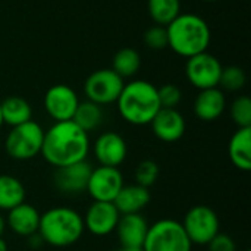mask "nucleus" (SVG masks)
Listing matches in <instances>:
<instances>
[{"instance_id": "f257e3e1", "label": "nucleus", "mask_w": 251, "mask_h": 251, "mask_svg": "<svg viewBox=\"0 0 251 251\" xmlns=\"http://www.w3.org/2000/svg\"><path fill=\"white\" fill-rule=\"evenodd\" d=\"M90 137L74 121L54 122L44 131L41 156L54 169L87 160Z\"/></svg>"}, {"instance_id": "f03ea898", "label": "nucleus", "mask_w": 251, "mask_h": 251, "mask_svg": "<svg viewBox=\"0 0 251 251\" xmlns=\"http://www.w3.org/2000/svg\"><path fill=\"white\" fill-rule=\"evenodd\" d=\"M116 106L122 119L135 126L150 125L162 109L157 87L144 79H135L125 84L116 100Z\"/></svg>"}, {"instance_id": "7ed1b4c3", "label": "nucleus", "mask_w": 251, "mask_h": 251, "mask_svg": "<svg viewBox=\"0 0 251 251\" xmlns=\"http://www.w3.org/2000/svg\"><path fill=\"white\" fill-rule=\"evenodd\" d=\"M166 31L168 47L187 59L207 51L212 38L209 24L194 13H179L166 26Z\"/></svg>"}, {"instance_id": "20e7f679", "label": "nucleus", "mask_w": 251, "mask_h": 251, "mask_svg": "<svg viewBox=\"0 0 251 251\" xmlns=\"http://www.w3.org/2000/svg\"><path fill=\"white\" fill-rule=\"evenodd\" d=\"M84 231L82 216L71 207H51L40 216L38 235L47 246L56 249L74 246L81 240Z\"/></svg>"}, {"instance_id": "39448f33", "label": "nucleus", "mask_w": 251, "mask_h": 251, "mask_svg": "<svg viewBox=\"0 0 251 251\" xmlns=\"http://www.w3.org/2000/svg\"><path fill=\"white\" fill-rule=\"evenodd\" d=\"M44 129L40 124L28 121L25 124L12 126L4 140V150L7 156L18 162H26L41 153Z\"/></svg>"}, {"instance_id": "423d86ee", "label": "nucleus", "mask_w": 251, "mask_h": 251, "mask_svg": "<svg viewBox=\"0 0 251 251\" xmlns=\"http://www.w3.org/2000/svg\"><path fill=\"white\" fill-rule=\"evenodd\" d=\"M143 250L191 251L193 244L181 222L175 219H160L149 225Z\"/></svg>"}, {"instance_id": "0eeeda50", "label": "nucleus", "mask_w": 251, "mask_h": 251, "mask_svg": "<svg viewBox=\"0 0 251 251\" xmlns=\"http://www.w3.org/2000/svg\"><path fill=\"white\" fill-rule=\"evenodd\" d=\"M181 224L193 246H207L221 232V221L218 213L204 204L191 207Z\"/></svg>"}, {"instance_id": "6e6552de", "label": "nucleus", "mask_w": 251, "mask_h": 251, "mask_svg": "<svg viewBox=\"0 0 251 251\" xmlns=\"http://www.w3.org/2000/svg\"><path fill=\"white\" fill-rule=\"evenodd\" d=\"M125 82L113 69H99L93 72L84 82V93L87 100L99 104L106 106L116 103Z\"/></svg>"}, {"instance_id": "1a4fd4ad", "label": "nucleus", "mask_w": 251, "mask_h": 251, "mask_svg": "<svg viewBox=\"0 0 251 251\" xmlns=\"http://www.w3.org/2000/svg\"><path fill=\"white\" fill-rule=\"evenodd\" d=\"M222 63L213 54L203 51L187 59L185 75L188 82L200 90L219 87V79L222 74Z\"/></svg>"}, {"instance_id": "9d476101", "label": "nucleus", "mask_w": 251, "mask_h": 251, "mask_svg": "<svg viewBox=\"0 0 251 251\" xmlns=\"http://www.w3.org/2000/svg\"><path fill=\"white\" fill-rule=\"evenodd\" d=\"M124 185V175L118 168L97 166L91 171L87 193L93 199V201L113 203L115 197Z\"/></svg>"}, {"instance_id": "9b49d317", "label": "nucleus", "mask_w": 251, "mask_h": 251, "mask_svg": "<svg viewBox=\"0 0 251 251\" xmlns=\"http://www.w3.org/2000/svg\"><path fill=\"white\" fill-rule=\"evenodd\" d=\"M78 104L79 99L76 93L65 84H56L50 87L44 94L46 113L54 122L72 121Z\"/></svg>"}, {"instance_id": "f8f14e48", "label": "nucleus", "mask_w": 251, "mask_h": 251, "mask_svg": "<svg viewBox=\"0 0 251 251\" xmlns=\"http://www.w3.org/2000/svg\"><path fill=\"white\" fill-rule=\"evenodd\" d=\"M91 171L93 166L87 160L57 168L53 175V184L65 196H79L87 191Z\"/></svg>"}, {"instance_id": "ddd939ff", "label": "nucleus", "mask_w": 251, "mask_h": 251, "mask_svg": "<svg viewBox=\"0 0 251 251\" xmlns=\"http://www.w3.org/2000/svg\"><path fill=\"white\" fill-rule=\"evenodd\" d=\"M121 213L110 201H93L82 216L84 228L96 235L106 237L115 232Z\"/></svg>"}, {"instance_id": "4468645a", "label": "nucleus", "mask_w": 251, "mask_h": 251, "mask_svg": "<svg viewBox=\"0 0 251 251\" xmlns=\"http://www.w3.org/2000/svg\"><path fill=\"white\" fill-rule=\"evenodd\" d=\"M93 154L99 162V166L119 168L126 160L128 146L121 134L106 131L93 143Z\"/></svg>"}, {"instance_id": "2eb2a0df", "label": "nucleus", "mask_w": 251, "mask_h": 251, "mask_svg": "<svg viewBox=\"0 0 251 251\" xmlns=\"http://www.w3.org/2000/svg\"><path fill=\"white\" fill-rule=\"evenodd\" d=\"M150 126L154 137L163 143H175L181 140L187 129L184 115L176 109H165V107H162L157 112V115L150 122Z\"/></svg>"}, {"instance_id": "dca6fc26", "label": "nucleus", "mask_w": 251, "mask_h": 251, "mask_svg": "<svg viewBox=\"0 0 251 251\" xmlns=\"http://www.w3.org/2000/svg\"><path fill=\"white\" fill-rule=\"evenodd\" d=\"M149 231V222L141 213L121 215L116 225V235L121 247H137L143 249L146 235Z\"/></svg>"}, {"instance_id": "f3484780", "label": "nucleus", "mask_w": 251, "mask_h": 251, "mask_svg": "<svg viewBox=\"0 0 251 251\" xmlns=\"http://www.w3.org/2000/svg\"><path fill=\"white\" fill-rule=\"evenodd\" d=\"M225 109L226 97L225 93L218 87L200 90L193 104L194 115L203 122H212L219 119L224 115Z\"/></svg>"}, {"instance_id": "a211bd4d", "label": "nucleus", "mask_w": 251, "mask_h": 251, "mask_svg": "<svg viewBox=\"0 0 251 251\" xmlns=\"http://www.w3.org/2000/svg\"><path fill=\"white\" fill-rule=\"evenodd\" d=\"M40 216L41 213L32 204L22 203L7 212V216L4 218L6 228H9L13 234L26 238L38 232Z\"/></svg>"}, {"instance_id": "6ab92c4d", "label": "nucleus", "mask_w": 251, "mask_h": 251, "mask_svg": "<svg viewBox=\"0 0 251 251\" xmlns=\"http://www.w3.org/2000/svg\"><path fill=\"white\" fill-rule=\"evenodd\" d=\"M151 200L150 191L146 187L138 184L124 185L118 196L113 200L115 207L121 215H131V213H141L143 209L149 206Z\"/></svg>"}, {"instance_id": "aec40b11", "label": "nucleus", "mask_w": 251, "mask_h": 251, "mask_svg": "<svg viewBox=\"0 0 251 251\" xmlns=\"http://www.w3.org/2000/svg\"><path fill=\"white\" fill-rule=\"evenodd\" d=\"M228 154L232 165L243 171L249 172L251 169V126L238 128L229 140Z\"/></svg>"}, {"instance_id": "412c9836", "label": "nucleus", "mask_w": 251, "mask_h": 251, "mask_svg": "<svg viewBox=\"0 0 251 251\" xmlns=\"http://www.w3.org/2000/svg\"><path fill=\"white\" fill-rule=\"evenodd\" d=\"M0 110L3 122L9 126H16L28 121H32L31 104L24 97L19 96H10L0 101Z\"/></svg>"}, {"instance_id": "4be33fe9", "label": "nucleus", "mask_w": 251, "mask_h": 251, "mask_svg": "<svg viewBox=\"0 0 251 251\" xmlns=\"http://www.w3.org/2000/svg\"><path fill=\"white\" fill-rule=\"evenodd\" d=\"M26 191L19 178L13 175H0V210L9 212L25 203Z\"/></svg>"}, {"instance_id": "5701e85b", "label": "nucleus", "mask_w": 251, "mask_h": 251, "mask_svg": "<svg viewBox=\"0 0 251 251\" xmlns=\"http://www.w3.org/2000/svg\"><path fill=\"white\" fill-rule=\"evenodd\" d=\"M72 121L87 134L91 131H96L101 122H103V110L101 106L85 100V101H79L75 115L72 118Z\"/></svg>"}, {"instance_id": "b1692460", "label": "nucleus", "mask_w": 251, "mask_h": 251, "mask_svg": "<svg viewBox=\"0 0 251 251\" xmlns=\"http://www.w3.org/2000/svg\"><path fill=\"white\" fill-rule=\"evenodd\" d=\"M141 66V57L137 50L131 47H124L116 51L113 57V66L112 69L121 76V78H131L134 76Z\"/></svg>"}, {"instance_id": "393cba45", "label": "nucleus", "mask_w": 251, "mask_h": 251, "mask_svg": "<svg viewBox=\"0 0 251 251\" xmlns=\"http://www.w3.org/2000/svg\"><path fill=\"white\" fill-rule=\"evenodd\" d=\"M149 13L156 25L168 26L181 13V0H149Z\"/></svg>"}, {"instance_id": "a878e982", "label": "nucleus", "mask_w": 251, "mask_h": 251, "mask_svg": "<svg viewBox=\"0 0 251 251\" xmlns=\"http://www.w3.org/2000/svg\"><path fill=\"white\" fill-rule=\"evenodd\" d=\"M246 82H247V75H246L243 68H240L237 65H231V66L222 68L219 85L225 91H231V93L240 91V90L244 88Z\"/></svg>"}, {"instance_id": "bb28decb", "label": "nucleus", "mask_w": 251, "mask_h": 251, "mask_svg": "<svg viewBox=\"0 0 251 251\" xmlns=\"http://www.w3.org/2000/svg\"><path fill=\"white\" fill-rule=\"evenodd\" d=\"M229 115L238 128L251 126V99L249 96L237 97L229 107Z\"/></svg>"}, {"instance_id": "cd10ccee", "label": "nucleus", "mask_w": 251, "mask_h": 251, "mask_svg": "<svg viewBox=\"0 0 251 251\" xmlns=\"http://www.w3.org/2000/svg\"><path fill=\"white\" fill-rule=\"evenodd\" d=\"M159 172H160L159 165L151 159H146V160L140 162L135 169V181H137L135 184L150 188L157 181Z\"/></svg>"}, {"instance_id": "c85d7f7f", "label": "nucleus", "mask_w": 251, "mask_h": 251, "mask_svg": "<svg viewBox=\"0 0 251 251\" xmlns=\"http://www.w3.org/2000/svg\"><path fill=\"white\" fill-rule=\"evenodd\" d=\"M144 43L151 50H163L168 47V31L166 26L153 25L144 32Z\"/></svg>"}, {"instance_id": "c756f323", "label": "nucleus", "mask_w": 251, "mask_h": 251, "mask_svg": "<svg viewBox=\"0 0 251 251\" xmlns=\"http://www.w3.org/2000/svg\"><path fill=\"white\" fill-rule=\"evenodd\" d=\"M160 106L165 109H176V106L182 100V91L175 84H165L157 88Z\"/></svg>"}, {"instance_id": "7c9ffc66", "label": "nucleus", "mask_w": 251, "mask_h": 251, "mask_svg": "<svg viewBox=\"0 0 251 251\" xmlns=\"http://www.w3.org/2000/svg\"><path fill=\"white\" fill-rule=\"evenodd\" d=\"M209 251H237V244L234 238L228 234H218L209 244Z\"/></svg>"}, {"instance_id": "2f4dec72", "label": "nucleus", "mask_w": 251, "mask_h": 251, "mask_svg": "<svg viewBox=\"0 0 251 251\" xmlns=\"http://www.w3.org/2000/svg\"><path fill=\"white\" fill-rule=\"evenodd\" d=\"M26 243H28V246H29V249H32V250H37V249H40L41 246H44V241L41 240V237L38 235V232L37 234H32V235H29V237H26Z\"/></svg>"}, {"instance_id": "473e14b6", "label": "nucleus", "mask_w": 251, "mask_h": 251, "mask_svg": "<svg viewBox=\"0 0 251 251\" xmlns=\"http://www.w3.org/2000/svg\"><path fill=\"white\" fill-rule=\"evenodd\" d=\"M4 229H6V221H4V218L1 216V213H0V237L4 234Z\"/></svg>"}, {"instance_id": "72a5a7b5", "label": "nucleus", "mask_w": 251, "mask_h": 251, "mask_svg": "<svg viewBox=\"0 0 251 251\" xmlns=\"http://www.w3.org/2000/svg\"><path fill=\"white\" fill-rule=\"evenodd\" d=\"M116 251H144L141 247L140 249H137V247H121L119 250Z\"/></svg>"}, {"instance_id": "f704fd0d", "label": "nucleus", "mask_w": 251, "mask_h": 251, "mask_svg": "<svg viewBox=\"0 0 251 251\" xmlns=\"http://www.w3.org/2000/svg\"><path fill=\"white\" fill-rule=\"evenodd\" d=\"M0 251H9L7 249V244H6V241L0 237Z\"/></svg>"}, {"instance_id": "c9c22d12", "label": "nucleus", "mask_w": 251, "mask_h": 251, "mask_svg": "<svg viewBox=\"0 0 251 251\" xmlns=\"http://www.w3.org/2000/svg\"><path fill=\"white\" fill-rule=\"evenodd\" d=\"M3 125H4V122H3V116H1V110H0V129H1Z\"/></svg>"}, {"instance_id": "e433bc0d", "label": "nucleus", "mask_w": 251, "mask_h": 251, "mask_svg": "<svg viewBox=\"0 0 251 251\" xmlns=\"http://www.w3.org/2000/svg\"><path fill=\"white\" fill-rule=\"evenodd\" d=\"M203 1H218V0H203Z\"/></svg>"}, {"instance_id": "4c0bfd02", "label": "nucleus", "mask_w": 251, "mask_h": 251, "mask_svg": "<svg viewBox=\"0 0 251 251\" xmlns=\"http://www.w3.org/2000/svg\"><path fill=\"white\" fill-rule=\"evenodd\" d=\"M244 251H250V250H244Z\"/></svg>"}]
</instances>
